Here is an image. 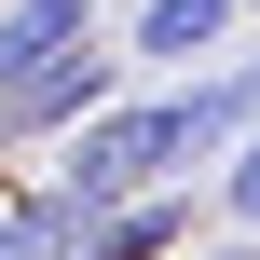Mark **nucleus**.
Wrapping results in <instances>:
<instances>
[{
  "label": "nucleus",
  "instance_id": "f257e3e1",
  "mask_svg": "<svg viewBox=\"0 0 260 260\" xmlns=\"http://www.w3.org/2000/svg\"><path fill=\"white\" fill-rule=\"evenodd\" d=\"M123 96V55H55V69H27V82H0V137H69V123H96Z\"/></svg>",
  "mask_w": 260,
  "mask_h": 260
},
{
  "label": "nucleus",
  "instance_id": "f03ea898",
  "mask_svg": "<svg viewBox=\"0 0 260 260\" xmlns=\"http://www.w3.org/2000/svg\"><path fill=\"white\" fill-rule=\"evenodd\" d=\"M233 27H247V0H137L123 55H137V69H165V82H192V69H219V55H233Z\"/></svg>",
  "mask_w": 260,
  "mask_h": 260
},
{
  "label": "nucleus",
  "instance_id": "7ed1b4c3",
  "mask_svg": "<svg viewBox=\"0 0 260 260\" xmlns=\"http://www.w3.org/2000/svg\"><path fill=\"white\" fill-rule=\"evenodd\" d=\"M178 247H192V206H178V178H165V192L82 219V247H69V260H178Z\"/></svg>",
  "mask_w": 260,
  "mask_h": 260
},
{
  "label": "nucleus",
  "instance_id": "20e7f679",
  "mask_svg": "<svg viewBox=\"0 0 260 260\" xmlns=\"http://www.w3.org/2000/svg\"><path fill=\"white\" fill-rule=\"evenodd\" d=\"M82 41H96V0H0V82L82 55Z\"/></svg>",
  "mask_w": 260,
  "mask_h": 260
},
{
  "label": "nucleus",
  "instance_id": "39448f33",
  "mask_svg": "<svg viewBox=\"0 0 260 260\" xmlns=\"http://www.w3.org/2000/svg\"><path fill=\"white\" fill-rule=\"evenodd\" d=\"M69 247H82V206H69L55 178L0 192V260H69Z\"/></svg>",
  "mask_w": 260,
  "mask_h": 260
},
{
  "label": "nucleus",
  "instance_id": "423d86ee",
  "mask_svg": "<svg viewBox=\"0 0 260 260\" xmlns=\"http://www.w3.org/2000/svg\"><path fill=\"white\" fill-rule=\"evenodd\" d=\"M206 178H219V219H233V233H260V123L219 151V165H206Z\"/></svg>",
  "mask_w": 260,
  "mask_h": 260
},
{
  "label": "nucleus",
  "instance_id": "0eeeda50",
  "mask_svg": "<svg viewBox=\"0 0 260 260\" xmlns=\"http://www.w3.org/2000/svg\"><path fill=\"white\" fill-rule=\"evenodd\" d=\"M178 260H260V247H247V233H219V247H178Z\"/></svg>",
  "mask_w": 260,
  "mask_h": 260
},
{
  "label": "nucleus",
  "instance_id": "6e6552de",
  "mask_svg": "<svg viewBox=\"0 0 260 260\" xmlns=\"http://www.w3.org/2000/svg\"><path fill=\"white\" fill-rule=\"evenodd\" d=\"M247 82H260V55H247Z\"/></svg>",
  "mask_w": 260,
  "mask_h": 260
},
{
  "label": "nucleus",
  "instance_id": "1a4fd4ad",
  "mask_svg": "<svg viewBox=\"0 0 260 260\" xmlns=\"http://www.w3.org/2000/svg\"><path fill=\"white\" fill-rule=\"evenodd\" d=\"M247 14H260V0H247Z\"/></svg>",
  "mask_w": 260,
  "mask_h": 260
}]
</instances>
